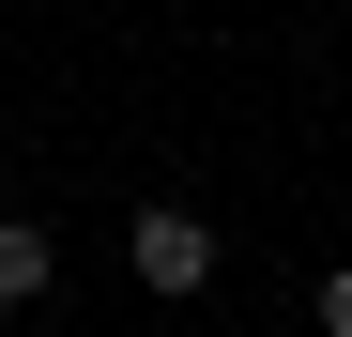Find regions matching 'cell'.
<instances>
[{
    "mask_svg": "<svg viewBox=\"0 0 352 337\" xmlns=\"http://www.w3.org/2000/svg\"><path fill=\"white\" fill-rule=\"evenodd\" d=\"M123 261H138V292H168V307H184V292H214V230H199L184 199H138Z\"/></svg>",
    "mask_w": 352,
    "mask_h": 337,
    "instance_id": "obj_1",
    "label": "cell"
},
{
    "mask_svg": "<svg viewBox=\"0 0 352 337\" xmlns=\"http://www.w3.org/2000/svg\"><path fill=\"white\" fill-rule=\"evenodd\" d=\"M46 292H62V246L31 215H0V307H46Z\"/></svg>",
    "mask_w": 352,
    "mask_h": 337,
    "instance_id": "obj_2",
    "label": "cell"
},
{
    "mask_svg": "<svg viewBox=\"0 0 352 337\" xmlns=\"http://www.w3.org/2000/svg\"><path fill=\"white\" fill-rule=\"evenodd\" d=\"M322 337H352V261H337V276H322Z\"/></svg>",
    "mask_w": 352,
    "mask_h": 337,
    "instance_id": "obj_3",
    "label": "cell"
}]
</instances>
